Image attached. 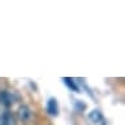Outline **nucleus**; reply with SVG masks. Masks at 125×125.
Returning a JSON list of instances; mask_svg holds the SVG:
<instances>
[{"label":"nucleus","instance_id":"39448f33","mask_svg":"<svg viewBox=\"0 0 125 125\" xmlns=\"http://www.w3.org/2000/svg\"><path fill=\"white\" fill-rule=\"evenodd\" d=\"M62 81H64V83L68 86L70 90H73V91H76V93L80 91V89H78V86H77V83H76V81H73L72 78L65 77V78H62Z\"/></svg>","mask_w":125,"mask_h":125},{"label":"nucleus","instance_id":"f03ea898","mask_svg":"<svg viewBox=\"0 0 125 125\" xmlns=\"http://www.w3.org/2000/svg\"><path fill=\"white\" fill-rule=\"evenodd\" d=\"M0 125H17L16 117L10 112H3L0 115Z\"/></svg>","mask_w":125,"mask_h":125},{"label":"nucleus","instance_id":"7ed1b4c3","mask_svg":"<svg viewBox=\"0 0 125 125\" xmlns=\"http://www.w3.org/2000/svg\"><path fill=\"white\" fill-rule=\"evenodd\" d=\"M18 119L22 121V123H27L31 116V111L30 108L27 107V105H21V107L18 108Z\"/></svg>","mask_w":125,"mask_h":125},{"label":"nucleus","instance_id":"f257e3e1","mask_svg":"<svg viewBox=\"0 0 125 125\" xmlns=\"http://www.w3.org/2000/svg\"><path fill=\"white\" fill-rule=\"evenodd\" d=\"M14 95L7 90L4 91H0V104H3L4 107H10L12 104L14 103Z\"/></svg>","mask_w":125,"mask_h":125},{"label":"nucleus","instance_id":"20e7f679","mask_svg":"<svg viewBox=\"0 0 125 125\" xmlns=\"http://www.w3.org/2000/svg\"><path fill=\"white\" fill-rule=\"evenodd\" d=\"M47 112L50 113L51 116H57L59 113V105H57V100L55 98H51L47 103Z\"/></svg>","mask_w":125,"mask_h":125},{"label":"nucleus","instance_id":"423d86ee","mask_svg":"<svg viewBox=\"0 0 125 125\" xmlns=\"http://www.w3.org/2000/svg\"><path fill=\"white\" fill-rule=\"evenodd\" d=\"M90 119H91L94 123H98V121L102 120V113L98 111V109H94V111L90 113Z\"/></svg>","mask_w":125,"mask_h":125}]
</instances>
